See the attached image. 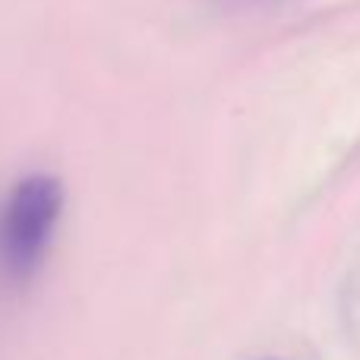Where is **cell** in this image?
<instances>
[{
    "label": "cell",
    "instance_id": "obj_1",
    "mask_svg": "<svg viewBox=\"0 0 360 360\" xmlns=\"http://www.w3.org/2000/svg\"><path fill=\"white\" fill-rule=\"evenodd\" d=\"M60 193L38 177L35 184L22 186L13 196V209L6 215V234H4V253L13 272H22L41 256V247L48 240V231L54 224Z\"/></svg>",
    "mask_w": 360,
    "mask_h": 360
}]
</instances>
